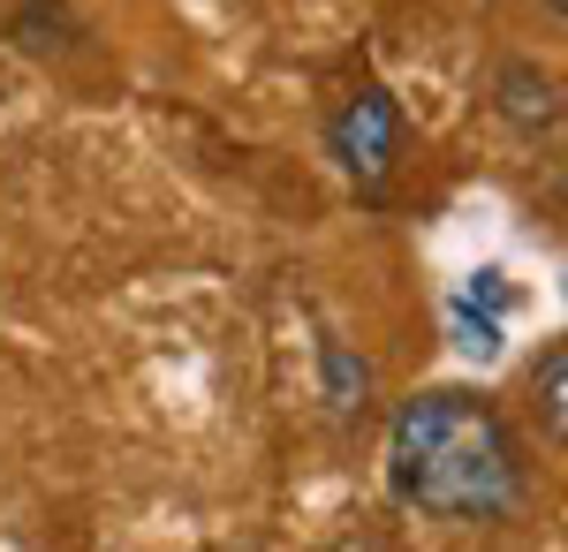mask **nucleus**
<instances>
[{"label":"nucleus","instance_id":"obj_1","mask_svg":"<svg viewBox=\"0 0 568 552\" xmlns=\"http://www.w3.org/2000/svg\"><path fill=\"white\" fill-rule=\"evenodd\" d=\"M387 484L402 508L439 522H508L530 492L508 417L470 386H425L394 409Z\"/></svg>","mask_w":568,"mask_h":552},{"label":"nucleus","instance_id":"obj_2","mask_svg":"<svg viewBox=\"0 0 568 552\" xmlns=\"http://www.w3.org/2000/svg\"><path fill=\"white\" fill-rule=\"evenodd\" d=\"M326 144H334V160H342L349 182L379 190L394 174V160H402V106H394V91H379V84L349 91L342 114L326 122Z\"/></svg>","mask_w":568,"mask_h":552},{"label":"nucleus","instance_id":"obj_3","mask_svg":"<svg viewBox=\"0 0 568 552\" xmlns=\"http://www.w3.org/2000/svg\"><path fill=\"white\" fill-rule=\"evenodd\" d=\"M493 99H500V122L524 129V136H538V129L561 122V84H554L538 61H508L500 84H493Z\"/></svg>","mask_w":568,"mask_h":552},{"label":"nucleus","instance_id":"obj_4","mask_svg":"<svg viewBox=\"0 0 568 552\" xmlns=\"http://www.w3.org/2000/svg\"><path fill=\"white\" fill-rule=\"evenodd\" d=\"M530 401H538L546 439L561 447L568 439V340H546V356H538V371H530Z\"/></svg>","mask_w":568,"mask_h":552},{"label":"nucleus","instance_id":"obj_5","mask_svg":"<svg viewBox=\"0 0 568 552\" xmlns=\"http://www.w3.org/2000/svg\"><path fill=\"white\" fill-rule=\"evenodd\" d=\"M364 393H372V371H364V356H349L342 340H326V401L349 417V409H364Z\"/></svg>","mask_w":568,"mask_h":552},{"label":"nucleus","instance_id":"obj_6","mask_svg":"<svg viewBox=\"0 0 568 552\" xmlns=\"http://www.w3.org/2000/svg\"><path fill=\"white\" fill-rule=\"evenodd\" d=\"M546 8H554V16H561V8H568V0H546Z\"/></svg>","mask_w":568,"mask_h":552}]
</instances>
